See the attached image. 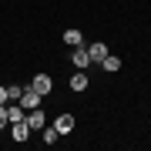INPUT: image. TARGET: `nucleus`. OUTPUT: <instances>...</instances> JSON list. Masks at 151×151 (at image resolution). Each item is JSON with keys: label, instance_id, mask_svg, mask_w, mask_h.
<instances>
[{"label": "nucleus", "instance_id": "f8f14e48", "mask_svg": "<svg viewBox=\"0 0 151 151\" xmlns=\"http://www.w3.org/2000/svg\"><path fill=\"white\" fill-rule=\"evenodd\" d=\"M20 91H24V87H17V84L7 87V104H10V101H20Z\"/></svg>", "mask_w": 151, "mask_h": 151}, {"label": "nucleus", "instance_id": "39448f33", "mask_svg": "<svg viewBox=\"0 0 151 151\" xmlns=\"http://www.w3.org/2000/svg\"><path fill=\"white\" fill-rule=\"evenodd\" d=\"M10 134H14V141H27V138H30V124H27V121L10 124Z\"/></svg>", "mask_w": 151, "mask_h": 151}, {"label": "nucleus", "instance_id": "4468645a", "mask_svg": "<svg viewBox=\"0 0 151 151\" xmlns=\"http://www.w3.org/2000/svg\"><path fill=\"white\" fill-rule=\"evenodd\" d=\"M7 124H10V121H7V104H0V131H4Z\"/></svg>", "mask_w": 151, "mask_h": 151}, {"label": "nucleus", "instance_id": "1a4fd4ad", "mask_svg": "<svg viewBox=\"0 0 151 151\" xmlns=\"http://www.w3.org/2000/svg\"><path fill=\"white\" fill-rule=\"evenodd\" d=\"M87 54H91V60H104V57H108V47H104V44H91Z\"/></svg>", "mask_w": 151, "mask_h": 151}, {"label": "nucleus", "instance_id": "ddd939ff", "mask_svg": "<svg viewBox=\"0 0 151 151\" xmlns=\"http://www.w3.org/2000/svg\"><path fill=\"white\" fill-rule=\"evenodd\" d=\"M57 138H60V131H57V128H44V141H47V145H54Z\"/></svg>", "mask_w": 151, "mask_h": 151}, {"label": "nucleus", "instance_id": "2eb2a0df", "mask_svg": "<svg viewBox=\"0 0 151 151\" xmlns=\"http://www.w3.org/2000/svg\"><path fill=\"white\" fill-rule=\"evenodd\" d=\"M0 104H7V87H0Z\"/></svg>", "mask_w": 151, "mask_h": 151}, {"label": "nucleus", "instance_id": "20e7f679", "mask_svg": "<svg viewBox=\"0 0 151 151\" xmlns=\"http://www.w3.org/2000/svg\"><path fill=\"white\" fill-rule=\"evenodd\" d=\"M30 87H34V91H37V94L44 97V94H50V87H54V81H50L47 74H37V77L30 81Z\"/></svg>", "mask_w": 151, "mask_h": 151}, {"label": "nucleus", "instance_id": "7ed1b4c3", "mask_svg": "<svg viewBox=\"0 0 151 151\" xmlns=\"http://www.w3.org/2000/svg\"><path fill=\"white\" fill-rule=\"evenodd\" d=\"M24 121L30 124V131H44V128H47V118H44V111H40V108H34Z\"/></svg>", "mask_w": 151, "mask_h": 151}, {"label": "nucleus", "instance_id": "f03ea898", "mask_svg": "<svg viewBox=\"0 0 151 151\" xmlns=\"http://www.w3.org/2000/svg\"><path fill=\"white\" fill-rule=\"evenodd\" d=\"M70 60H74V67H77V70H84L87 64H91V54H87V47H84V44H77V47H74Z\"/></svg>", "mask_w": 151, "mask_h": 151}, {"label": "nucleus", "instance_id": "9b49d317", "mask_svg": "<svg viewBox=\"0 0 151 151\" xmlns=\"http://www.w3.org/2000/svg\"><path fill=\"white\" fill-rule=\"evenodd\" d=\"M101 67H104V70H121V60L108 54V57H104V60H101Z\"/></svg>", "mask_w": 151, "mask_h": 151}, {"label": "nucleus", "instance_id": "9d476101", "mask_svg": "<svg viewBox=\"0 0 151 151\" xmlns=\"http://www.w3.org/2000/svg\"><path fill=\"white\" fill-rule=\"evenodd\" d=\"M64 40L70 44V47H77V44H84V40H81V30H74V27H70V30H64Z\"/></svg>", "mask_w": 151, "mask_h": 151}, {"label": "nucleus", "instance_id": "423d86ee", "mask_svg": "<svg viewBox=\"0 0 151 151\" xmlns=\"http://www.w3.org/2000/svg\"><path fill=\"white\" fill-rule=\"evenodd\" d=\"M70 91H77V94L87 91V74H84V70H77V74L70 77Z\"/></svg>", "mask_w": 151, "mask_h": 151}, {"label": "nucleus", "instance_id": "f257e3e1", "mask_svg": "<svg viewBox=\"0 0 151 151\" xmlns=\"http://www.w3.org/2000/svg\"><path fill=\"white\" fill-rule=\"evenodd\" d=\"M17 104H20L24 111H34V108H40V94L34 91V87H27V91H20V101Z\"/></svg>", "mask_w": 151, "mask_h": 151}, {"label": "nucleus", "instance_id": "6e6552de", "mask_svg": "<svg viewBox=\"0 0 151 151\" xmlns=\"http://www.w3.org/2000/svg\"><path fill=\"white\" fill-rule=\"evenodd\" d=\"M24 118H27V111H24L20 104H10V108H7V121H10V124H17V121H24Z\"/></svg>", "mask_w": 151, "mask_h": 151}, {"label": "nucleus", "instance_id": "0eeeda50", "mask_svg": "<svg viewBox=\"0 0 151 151\" xmlns=\"http://www.w3.org/2000/svg\"><path fill=\"white\" fill-rule=\"evenodd\" d=\"M54 128L60 131V134H67V131H70V128H74V114H60V118L54 121Z\"/></svg>", "mask_w": 151, "mask_h": 151}]
</instances>
